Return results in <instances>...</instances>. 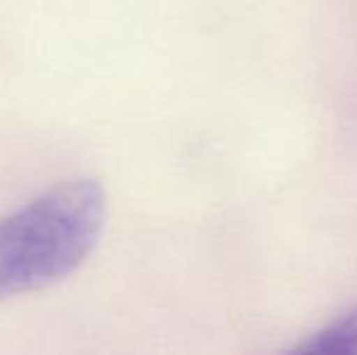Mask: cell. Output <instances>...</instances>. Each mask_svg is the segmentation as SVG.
Returning a JSON list of instances; mask_svg holds the SVG:
<instances>
[{
  "label": "cell",
  "mask_w": 357,
  "mask_h": 355,
  "mask_svg": "<svg viewBox=\"0 0 357 355\" xmlns=\"http://www.w3.org/2000/svg\"><path fill=\"white\" fill-rule=\"evenodd\" d=\"M107 224V195L93 178L47 188L0 214V299L52 287L93 256Z\"/></svg>",
  "instance_id": "obj_1"
},
{
  "label": "cell",
  "mask_w": 357,
  "mask_h": 355,
  "mask_svg": "<svg viewBox=\"0 0 357 355\" xmlns=\"http://www.w3.org/2000/svg\"><path fill=\"white\" fill-rule=\"evenodd\" d=\"M299 351L306 353H319V355H350L357 353V307L348 312L343 319L331 324L326 331L314 336L309 343L299 346Z\"/></svg>",
  "instance_id": "obj_2"
}]
</instances>
